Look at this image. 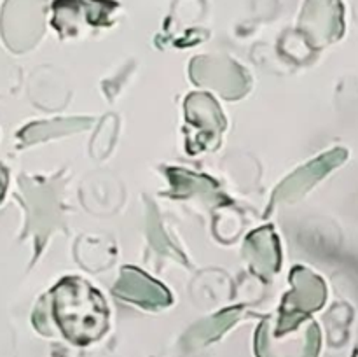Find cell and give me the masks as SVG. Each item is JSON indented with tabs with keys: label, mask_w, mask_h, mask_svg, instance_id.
<instances>
[{
	"label": "cell",
	"mask_w": 358,
	"mask_h": 357,
	"mask_svg": "<svg viewBox=\"0 0 358 357\" xmlns=\"http://www.w3.org/2000/svg\"><path fill=\"white\" fill-rule=\"evenodd\" d=\"M52 317L70 342L87 345L108 328V308L94 287L77 276L63 279L51 293Z\"/></svg>",
	"instance_id": "1"
},
{
	"label": "cell",
	"mask_w": 358,
	"mask_h": 357,
	"mask_svg": "<svg viewBox=\"0 0 358 357\" xmlns=\"http://www.w3.org/2000/svg\"><path fill=\"white\" fill-rule=\"evenodd\" d=\"M48 0H6L2 7V35L7 46L27 51L44 31Z\"/></svg>",
	"instance_id": "2"
},
{
	"label": "cell",
	"mask_w": 358,
	"mask_h": 357,
	"mask_svg": "<svg viewBox=\"0 0 358 357\" xmlns=\"http://www.w3.org/2000/svg\"><path fill=\"white\" fill-rule=\"evenodd\" d=\"M115 9L117 4L110 0H55L52 24L65 37L76 34L80 24H107Z\"/></svg>",
	"instance_id": "3"
},
{
	"label": "cell",
	"mask_w": 358,
	"mask_h": 357,
	"mask_svg": "<svg viewBox=\"0 0 358 357\" xmlns=\"http://www.w3.org/2000/svg\"><path fill=\"white\" fill-rule=\"evenodd\" d=\"M299 28L313 38H331L341 35V0H306L301 13Z\"/></svg>",
	"instance_id": "4"
},
{
	"label": "cell",
	"mask_w": 358,
	"mask_h": 357,
	"mask_svg": "<svg viewBox=\"0 0 358 357\" xmlns=\"http://www.w3.org/2000/svg\"><path fill=\"white\" fill-rule=\"evenodd\" d=\"M114 293L119 298L138 303L145 308H159L170 304L171 296L161 284L147 276L140 270L124 268L121 273V279L117 280L114 287Z\"/></svg>",
	"instance_id": "5"
},
{
	"label": "cell",
	"mask_w": 358,
	"mask_h": 357,
	"mask_svg": "<svg viewBox=\"0 0 358 357\" xmlns=\"http://www.w3.org/2000/svg\"><path fill=\"white\" fill-rule=\"evenodd\" d=\"M185 111L191 125L203 126L210 135H217L224 128V118L219 107L208 94L196 93L185 102Z\"/></svg>",
	"instance_id": "6"
},
{
	"label": "cell",
	"mask_w": 358,
	"mask_h": 357,
	"mask_svg": "<svg viewBox=\"0 0 358 357\" xmlns=\"http://www.w3.org/2000/svg\"><path fill=\"white\" fill-rule=\"evenodd\" d=\"M6 186H7V172L6 168L0 167V200H2L3 191H6Z\"/></svg>",
	"instance_id": "7"
}]
</instances>
